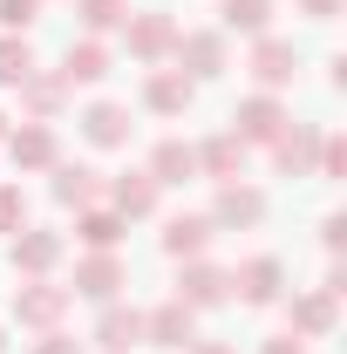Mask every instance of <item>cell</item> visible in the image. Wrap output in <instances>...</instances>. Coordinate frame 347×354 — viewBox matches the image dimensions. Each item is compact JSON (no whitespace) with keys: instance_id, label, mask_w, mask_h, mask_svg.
<instances>
[{"instance_id":"obj_30","label":"cell","mask_w":347,"mask_h":354,"mask_svg":"<svg viewBox=\"0 0 347 354\" xmlns=\"http://www.w3.org/2000/svg\"><path fill=\"white\" fill-rule=\"evenodd\" d=\"M28 225V198H21V184H0V232H21Z\"/></svg>"},{"instance_id":"obj_32","label":"cell","mask_w":347,"mask_h":354,"mask_svg":"<svg viewBox=\"0 0 347 354\" xmlns=\"http://www.w3.org/2000/svg\"><path fill=\"white\" fill-rule=\"evenodd\" d=\"M320 245H327V252H341V245H347V218H341V212L320 225Z\"/></svg>"},{"instance_id":"obj_12","label":"cell","mask_w":347,"mask_h":354,"mask_svg":"<svg viewBox=\"0 0 347 354\" xmlns=\"http://www.w3.org/2000/svg\"><path fill=\"white\" fill-rule=\"evenodd\" d=\"M130 130H136V123H130L123 102H88V109H82V136L95 143V150H123Z\"/></svg>"},{"instance_id":"obj_23","label":"cell","mask_w":347,"mask_h":354,"mask_svg":"<svg viewBox=\"0 0 347 354\" xmlns=\"http://www.w3.org/2000/svg\"><path fill=\"white\" fill-rule=\"evenodd\" d=\"M150 177H157V184H191V177H198V150H191V143H157V150H150Z\"/></svg>"},{"instance_id":"obj_29","label":"cell","mask_w":347,"mask_h":354,"mask_svg":"<svg viewBox=\"0 0 347 354\" xmlns=\"http://www.w3.org/2000/svg\"><path fill=\"white\" fill-rule=\"evenodd\" d=\"M35 21H41V0H0V28L7 35H28Z\"/></svg>"},{"instance_id":"obj_21","label":"cell","mask_w":347,"mask_h":354,"mask_svg":"<svg viewBox=\"0 0 347 354\" xmlns=\"http://www.w3.org/2000/svg\"><path fill=\"white\" fill-rule=\"evenodd\" d=\"M123 225L116 212H102V205H88V212H75V239H82L88 252H116V239H123Z\"/></svg>"},{"instance_id":"obj_22","label":"cell","mask_w":347,"mask_h":354,"mask_svg":"<svg viewBox=\"0 0 347 354\" xmlns=\"http://www.w3.org/2000/svg\"><path fill=\"white\" fill-rule=\"evenodd\" d=\"M102 75H109V48L102 41H68V62H62V82L75 88V82H102Z\"/></svg>"},{"instance_id":"obj_15","label":"cell","mask_w":347,"mask_h":354,"mask_svg":"<svg viewBox=\"0 0 347 354\" xmlns=\"http://www.w3.org/2000/svg\"><path fill=\"white\" fill-rule=\"evenodd\" d=\"M198 171L218 177V184H232V177H245V136L218 130L212 143H198Z\"/></svg>"},{"instance_id":"obj_35","label":"cell","mask_w":347,"mask_h":354,"mask_svg":"<svg viewBox=\"0 0 347 354\" xmlns=\"http://www.w3.org/2000/svg\"><path fill=\"white\" fill-rule=\"evenodd\" d=\"M191 354H232L225 341H191Z\"/></svg>"},{"instance_id":"obj_31","label":"cell","mask_w":347,"mask_h":354,"mask_svg":"<svg viewBox=\"0 0 347 354\" xmlns=\"http://www.w3.org/2000/svg\"><path fill=\"white\" fill-rule=\"evenodd\" d=\"M35 354H82V341H75V334H62V327H48L41 341H35Z\"/></svg>"},{"instance_id":"obj_27","label":"cell","mask_w":347,"mask_h":354,"mask_svg":"<svg viewBox=\"0 0 347 354\" xmlns=\"http://www.w3.org/2000/svg\"><path fill=\"white\" fill-rule=\"evenodd\" d=\"M218 14H225V28H232V35H265V21H272V0H225Z\"/></svg>"},{"instance_id":"obj_1","label":"cell","mask_w":347,"mask_h":354,"mask_svg":"<svg viewBox=\"0 0 347 354\" xmlns=\"http://www.w3.org/2000/svg\"><path fill=\"white\" fill-rule=\"evenodd\" d=\"M68 300H75V293H68V286H55V279H21V286H14V320L48 334V327L68 313Z\"/></svg>"},{"instance_id":"obj_16","label":"cell","mask_w":347,"mask_h":354,"mask_svg":"<svg viewBox=\"0 0 347 354\" xmlns=\"http://www.w3.org/2000/svg\"><path fill=\"white\" fill-rule=\"evenodd\" d=\"M136 341H143V313L109 300V307H102V320H95V348H102V354H130Z\"/></svg>"},{"instance_id":"obj_11","label":"cell","mask_w":347,"mask_h":354,"mask_svg":"<svg viewBox=\"0 0 347 354\" xmlns=\"http://www.w3.org/2000/svg\"><path fill=\"white\" fill-rule=\"evenodd\" d=\"M245 68H252V82H259L265 95H272V88H286V82H293V41H279V35H259Z\"/></svg>"},{"instance_id":"obj_4","label":"cell","mask_w":347,"mask_h":354,"mask_svg":"<svg viewBox=\"0 0 347 354\" xmlns=\"http://www.w3.org/2000/svg\"><path fill=\"white\" fill-rule=\"evenodd\" d=\"M123 28H130V55H136V62L157 68V62L177 55V21H171V14H130Z\"/></svg>"},{"instance_id":"obj_5","label":"cell","mask_w":347,"mask_h":354,"mask_svg":"<svg viewBox=\"0 0 347 354\" xmlns=\"http://www.w3.org/2000/svg\"><path fill=\"white\" fill-rule=\"evenodd\" d=\"M143 341H150V348H191V341H198V313L184 307V300L150 307L143 313Z\"/></svg>"},{"instance_id":"obj_24","label":"cell","mask_w":347,"mask_h":354,"mask_svg":"<svg viewBox=\"0 0 347 354\" xmlns=\"http://www.w3.org/2000/svg\"><path fill=\"white\" fill-rule=\"evenodd\" d=\"M62 95H68V82H62V75H41V68L21 82V102H28V116H35V123H48V116L62 109Z\"/></svg>"},{"instance_id":"obj_6","label":"cell","mask_w":347,"mask_h":354,"mask_svg":"<svg viewBox=\"0 0 347 354\" xmlns=\"http://www.w3.org/2000/svg\"><path fill=\"white\" fill-rule=\"evenodd\" d=\"M177 68H184L191 82H212V75H225V35H218V28L177 35Z\"/></svg>"},{"instance_id":"obj_37","label":"cell","mask_w":347,"mask_h":354,"mask_svg":"<svg viewBox=\"0 0 347 354\" xmlns=\"http://www.w3.org/2000/svg\"><path fill=\"white\" fill-rule=\"evenodd\" d=\"M0 348H7V327H0Z\"/></svg>"},{"instance_id":"obj_8","label":"cell","mask_w":347,"mask_h":354,"mask_svg":"<svg viewBox=\"0 0 347 354\" xmlns=\"http://www.w3.org/2000/svg\"><path fill=\"white\" fill-rule=\"evenodd\" d=\"M265 218V191H252V184H225L218 191V205H212V225H225V232H252V225Z\"/></svg>"},{"instance_id":"obj_3","label":"cell","mask_w":347,"mask_h":354,"mask_svg":"<svg viewBox=\"0 0 347 354\" xmlns=\"http://www.w3.org/2000/svg\"><path fill=\"white\" fill-rule=\"evenodd\" d=\"M123 286H130V272H123L116 252H88V259L75 266V286H68V293H82V300H95V307H109Z\"/></svg>"},{"instance_id":"obj_7","label":"cell","mask_w":347,"mask_h":354,"mask_svg":"<svg viewBox=\"0 0 347 354\" xmlns=\"http://www.w3.org/2000/svg\"><path fill=\"white\" fill-rule=\"evenodd\" d=\"M7 157H14V171H55L62 164V143H55L48 123H21L7 136Z\"/></svg>"},{"instance_id":"obj_14","label":"cell","mask_w":347,"mask_h":354,"mask_svg":"<svg viewBox=\"0 0 347 354\" xmlns=\"http://www.w3.org/2000/svg\"><path fill=\"white\" fill-rule=\"evenodd\" d=\"M55 259H62V232H28V225H21V239H14V272H21V279H48Z\"/></svg>"},{"instance_id":"obj_20","label":"cell","mask_w":347,"mask_h":354,"mask_svg":"<svg viewBox=\"0 0 347 354\" xmlns=\"http://www.w3.org/2000/svg\"><path fill=\"white\" fill-rule=\"evenodd\" d=\"M55 198L75 205V212H88V205L102 198V171H88V164H55Z\"/></svg>"},{"instance_id":"obj_26","label":"cell","mask_w":347,"mask_h":354,"mask_svg":"<svg viewBox=\"0 0 347 354\" xmlns=\"http://www.w3.org/2000/svg\"><path fill=\"white\" fill-rule=\"evenodd\" d=\"M35 75V48H28V35H0V88H21Z\"/></svg>"},{"instance_id":"obj_36","label":"cell","mask_w":347,"mask_h":354,"mask_svg":"<svg viewBox=\"0 0 347 354\" xmlns=\"http://www.w3.org/2000/svg\"><path fill=\"white\" fill-rule=\"evenodd\" d=\"M0 143H7V116H0Z\"/></svg>"},{"instance_id":"obj_28","label":"cell","mask_w":347,"mask_h":354,"mask_svg":"<svg viewBox=\"0 0 347 354\" xmlns=\"http://www.w3.org/2000/svg\"><path fill=\"white\" fill-rule=\"evenodd\" d=\"M75 14H82L88 35H109V28H123V21H130V0H75Z\"/></svg>"},{"instance_id":"obj_19","label":"cell","mask_w":347,"mask_h":354,"mask_svg":"<svg viewBox=\"0 0 347 354\" xmlns=\"http://www.w3.org/2000/svg\"><path fill=\"white\" fill-rule=\"evenodd\" d=\"M212 232H218L212 218H198V212H184V218H171V225H164V252H171V259H205V245H212Z\"/></svg>"},{"instance_id":"obj_17","label":"cell","mask_w":347,"mask_h":354,"mask_svg":"<svg viewBox=\"0 0 347 354\" xmlns=\"http://www.w3.org/2000/svg\"><path fill=\"white\" fill-rule=\"evenodd\" d=\"M109 212H116V218H150V212H157V177L150 171L116 177V184H109Z\"/></svg>"},{"instance_id":"obj_13","label":"cell","mask_w":347,"mask_h":354,"mask_svg":"<svg viewBox=\"0 0 347 354\" xmlns=\"http://www.w3.org/2000/svg\"><path fill=\"white\" fill-rule=\"evenodd\" d=\"M232 286H238L245 307H272L279 286H286V266H279V259H245L238 272H232Z\"/></svg>"},{"instance_id":"obj_9","label":"cell","mask_w":347,"mask_h":354,"mask_svg":"<svg viewBox=\"0 0 347 354\" xmlns=\"http://www.w3.org/2000/svg\"><path fill=\"white\" fill-rule=\"evenodd\" d=\"M232 123H238L232 136H245V143H272L293 116L279 109V95H265V88H259V95H245V102H238V116H232Z\"/></svg>"},{"instance_id":"obj_2","label":"cell","mask_w":347,"mask_h":354,"mask_svg":"<svg viewBox=\"0 0 347 354\" xmlns=\"http://www.w3.org/2000/svg\"><path fill=\"white\" fill-rule=\"evenodd\" d=\"M177 300H184L191 313H205V307H225V300H232V272H225V266H205V259H184Z\"/></svg>"},{"instance_id":"obj_18","label":"cell","mask_w":347,"mask_h":354,"mask_svg":"<svg viewBox=\"0 0 347 354\" xmlns=\"http://www.w3.org/2000/svg\"><path fill=\"white\" fill-rule=\"evenodd\" d=\"M313 150H320V136L306 130V123H286V130L272 136V164H279L286 177H306V171H313Z\"/></svg>"},{"instance_id":"obj_33","label":"cell","mask_w":347,"mask_h":354,"mask_svg":"<svg viewBox=\"0 0 347 354\" xmlns=\"http://www.w3.org/2000/svg\"><path fill=\"white\" fill-rule=\"evenodd\" d=\"M341 7H347V0H300V14H306V21H334Z\"/></svg>"},{"instance_id":"obj_10","label":"cell","mask_w":347,"mask_h":354,"mask_svg":"<svg viewBox=\"0 0 347 354\" xmlns=\"http://www.w3.org/2000/svg\"><path fill=\"white\" fill-rule=\"evenodd\" d=\"M191 95H198V82H191L184 68H150V82H143V109H157V116H184Z\"/></svg>"},{"instance_id":"obj_34","label":"cell","mask_w":347,"mask_h":354,"mask_svg":"<svg viewBox=\"0 0 347 354\" xmlns=\"http://www.w3.org/2000/svg\"><path fill=\"white\" fill-rule=\"evenodd\" d=\"M259 354H306V348H300V341H293V334H279V341H265Z\"/></svg>"},{"instance_id":"obj_25","label":"cell","mask_w":347,"mask_h":354,"mask_svg":"<svg viewBox=\"0 0 347 354\" xmlns=\"http://www.w3.org/2000/svg\"><path fill=\"white\" fill-rule=\"evenodd\" d=\"M286 320H293V334H327L334 327V293H300L286 307Z\"/></svg>"}]
</instances>
